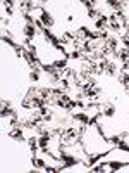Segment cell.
Returning a JSON list of instances; mask_svg holds the SVG:
<instances>
[{"label": "cell", "mask_w": 129, "mask_h": 173, "mask_svg": "<svg viewBox=\"0 0 129 173\" xmlns=\"http://www.w3.org/2000/svg\"><path fill=\"white\" fill-rule=\"evenodd\" d=\"M108 23H110L112 30L119 31V30H122V28L127 26V17H126L122 12H114L110 17H108Z\"/></svg>", "instance_id": "6da1fadb"}, {"label": "cell", "mask_w": 129, "mask_h": 173, "mask_svg": "<svg viewBox=\"0 0 129 173\" xmlns=\"http://www.w3.org/2000/svg\"><path fill=\"white\" fill-rule=\"evenodd\" d=\"M60 159H64V161H65V164H64V166H60V168H67V166H72V164L77 163L76 158H71V156L65 154V152H60Z\"/></svg>", "instance_id": "7a4b0ae2"}, {"label": "cell", "mask_w": 129, "mask_h": 173, "mask_svg": "<svg viewBox=\"0 0 129 173\" xmlns=\"http://www.w3.org/2000/svg\"><path fill=\"white\" fill-rule=\"evenodd\" d=\"M41 24H45V26H52V24H53V19H52L50 12H47L45 9H41Z\"/></svg>", "instance_id": "3957f363"}, {"label": "cell", "mask_w": 129, "mask_h": 173, "mask_svg": "<svg viewBox=\"0 0 129 173\" xmlns=\"http://www.w3.org/2000/svg\"><path fill=\"white\" fill-rule=\"evenodd\" d=\"M10 137L12 138H16V140H22L24 138V135H22V130H21V126H16L14 130H10Z\"/></svg>", "instance_id": "277c9868"}, {"label": "cell", "mask_w": 129, "mask_h": 173, "mask_svg": "<svg viewBox=\"0 0 129 173\" xmlns=\"http://www.w3.org/2000/svg\"><path fill=\"white\" fill-rule=\"evenodd\" d=\"M38 114L41 116L43 121H50V120H52V112H50V109H47L45 106H43V108H40V112H38Z\"/></svg>", "instance_id": "5b68a950"}, {"label": "cell", "mask_w": 129, "mask_h": 173, "mask_svg": "<svg viewBox=\"0 0 129 173\" xmlns=\"http://www.w3.org/2000/svg\"><path fill=\"white\" fill-rule=\"evenodd\" d=\"M34 33H36V28H34V24H26V26H24V35H26V38H33Z\"/></svg>", "instance_id": "8992f818"}, {"label": "cell", "mask_w": 129, "mask_h": 173, "mask_svg": "<svg viewBox=\"0 0 129 173\" xmlns=\"http://www.w3.org/2000/svg\"><path fill=\"white\" fill-rule=\"evenodd\" d=\"M74 120L81 121V123H84V125H90V118H88V114H84V112H77V114H72Z\"/></svg>", "instance_id": "52a82bcc"}, {"label": "cell", "mask_w": 129, "mask_h": 173, "mask_svg": "<svg viewBox=\"0 0 129 173\" xmlns=\"http://www.w3.org/2000/svg\"><path fill=\"white\" fill-rule=\"evenodd\" d=\"M107 23H108V17H107V16H102V14H100L98 19H96V28H98V30H103Z\"/></svg>", "instance_id": "ba28073f"}, {"label": "cell", "mask_w": 129, "mask_h": 173, "mask_svg": "<svg viewBox=\"0 0 129 173\" xmlns=\"http://www.w3.org/2000/svg\"><path fill=\"white\" fill-rule=\"evenodd\" d=\"M48 140H50V133H45V135H41V137L38 138V146L41 147V149H45V147L48 146Z\"/></svg>", "instance_id": "9c48e42d"}, {"label": "cell", "mask_w": 129, "mask_h": 173, "mask_svg": "<svg viewBox=\"0 0 129 173\" xmlns=\"http://www.w3.org/2000/svg\"><path fill=\"white\" fill-rule=\"evenodd\" d=\"M5 116H14V111L10 109L9 102H4V108H2V118H5Z\"/></svg>", "instance_id": "30bf717a"}, {"label": "cell", "mask_w": 129, "mask_h": 173, "mask_svg": "<svg viewBox=\"0 0 129 173\" xmlns=\"http://www.w3.org/2000/svg\"><path fill=\"white\" fill-rule=\"evenodd\" d=\"M103 114H105V116H114V114H115V108H114L112 104H107L105 109H103Z\"/></svg>", "instance_id": "8fae6325"}, {"label": "cell", "mask_w": 129, "mask_h": 173, "mask_svg": "<svg viewBox=\"0 0 129 173\" xmlns=\"http://www.w3.org/2000/svg\"><path fill=\"white\" fill-rule=\"evenodd\" d=\"M102 156H107V152H103V154H95V156H91L90 159L86 161V166H93V163H95V161H98Z\"/></svg>", "instance_id": "7c38bea8"}, {"label": "cell", "mask_w": 129, "mask_h": 173, "mask_svg": "<svg viewBox=\"0 0 129 173\" xmlns=\"http://www.w3.org/2000/svg\"><path fill=\"white\" fill-rule=\"evenodd\" d=\"M28 142H29V149L33 151V156H34V152H36V147H38V138L31 137L29 140H28Z\"/></svg>", "instance_id": "4fadbf2b"}, {"label": "cell", "mask_w": 129, "mask_h": 173, "mask_svg": "<svg viewBox=\"0 0 129 173\" xmlns=\"http://www.w3.org/2000/svg\"><path fill=\"white\" fill-rule=\"evenodd\" d=\"M19 7H21L22 11H24V12L28 14V11H31V9H34V5L31 4V2H21V4H19Z\"/></svg>", "instance_id": "5bb4252c"}, {"label": "cell", "mask_w": 129, "mask_h": 173, "mask_svg": "<svg viewBox=\"0 0 129 173\" xmlns=\"http://www.w3.org/2000/svg\"><path fill=\"white\" fill-rule=\"evenodd\" d=\"M108 166L114 168V171H115V170L122 168V166H127V163H117V161H112V163H108Z\"/></svg>", "instance_id": "9a60e30c"}, {"label": "cell", "mask_w": 129, "mask_h": 173, "mask_svg": "<svg viewBox=\"0 0 129 173\" xmlns=\"http://www.w3.org/2000/svg\"><path fill=\"white\" fill-rule=\"evenodd\" d=\"M53 66H55L57 69L65 68V59H57V61H53Z\"/></svg>", "instance_id": "2e32d148"}, {"label": "cell", "mask_w": 129, "mask_h": 173, "mask_svg": "<svg viewBox=\"0 0 129 173\" xmlns=\"http://www.w3.org/2000/svg\"><path fill=\"white\" fill-rule=\"evenodd\" d=\"M108 74H115V71H117V68H115V64L114 62H108V66H107V69H105Z\"/></svg>", "instance_id": "e0dca14e"}, {"label": "cell", "mask_w": 129, "mask_h": 173, "mask_svg": "<svg viewBox=\"0 0 129 173\" xmlns=\"http://www.w3.org/2000/svg\"><path fill=\"white\" fill-rule=\"evenodd\" d=\"M38 68H33V71H31V74H29V78L31 80H33V82H36V80H38Z\"/></svg>", "instance_id": "ac0fdd59"}, {"label": "cell", "mask_w": 129, "mask_h": 173, "mask_svg": "<svg viewBox=\"0 0 129 173\" xmlns=\"http://www.w3.org/2000/svg\"><path fill=\"white\" fill-rule=\"evenodd\" d=\"M120 82L126 83V86H129V74L127 73H122V74H120Z\"/></svg>", "instance_id": "d6986e66"}, {"label": "cell", "mask_w": 129, "mask_h": 173, "mask_svg": "<svg viewBox=\"0 0 129 173\" xmlns=\"http://www.w3.org/2000/svg\"><path fill=\"white\" fill-rule=\"evenodd\" d=\"M91 171H103V168H105V163H102V164H98V166H91Z\"/></svg>", "instance_id": "ffe728a7"}, {"label": "cell", "mask_w": 129, "mask_h": 173, "mask_svg": "<svg viewBox=\"0 0 129 173\" xmlns=\"http://www.w3.org/2000/svg\"><path fill=\"white\" fill-rule=\"evenodd\" d=\"M45 171H48V173H53V171H60V170L53 168V166H45Z\"/></svg>", "instance_id": "44dd1931"}, {"label": "cell", "mask_w": 129, "mask_h": 173, "mask_svg": "<svg viewBox=\"0 0 129 173\" xmlns=\"http://www.w3.org/2000/svg\"><path fill=\"white\" fill-rule=\"evenodd\" d=\"M108 35H107V31L105 30H100V33H98V38H107Z\"/></svg>", "instance_id": "7402d4cb"}, {"label": "cell", "mask_w": 129, "mask_h": 173, "mask_svg": "<svg viewBox=\"0 0 129 173\" xmlns=\"http://www.w3.org/2000/svg\"><path fill=\"white\" fill-rule=\"evenodd\" d=\"M88 14H90L91 17H96V16H100V14H98V11H96V9H91V11H90V12H88Z\"/></svg>", "instance_id": "603a6c76"}, {"label": "cell", "mask_w": 129, "mask_h": 173, "mask_svg": "<svg viewBox=\"0 0 129 173\" xmlns=\"http://www.w3.org/2000/svg\"><path fill=\"white\" fill-rule=\"evenodd\" d=\"M126 92H127V94H129V86H126Z\"/></svg>", "instance_id": "cb8c5ba5"}]
</instances>
